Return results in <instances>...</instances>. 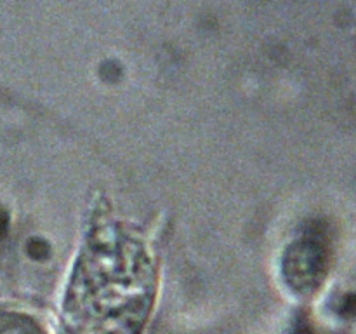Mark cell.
I'll list each match as a JSON object with an SVG mask.
<instances>
[{"instance_id":"1","label":"cell","mask_w":356,"mask_h":334,"mask_svg":"<svg viewBox=\"0 0 356 334\" xmlns=\"http://www.w3.org/2000/svg\"><path fill=\"white\" fill-rule=\"evenodd\" d=\"M0 334H42L28 320L10 315H0Z\"/></svg>"}]
</instances>
